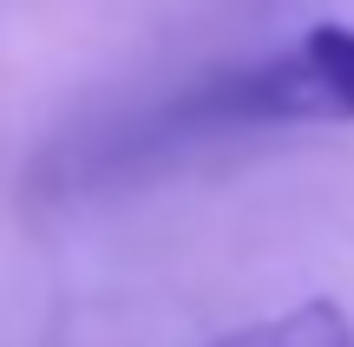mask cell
Listing matches in <instances>:
<instances>
[{"label":"cell","mask_w":354,"mask_h":347,"mask_svg":"<svg viewBox=\"0 0 354 347\" xmlns=\"http://www.w3.org/2000/svg\"><path fill=\"white\" fill-rule=\"evenodd\" d=\"M203 347H354V321L335 301H302V308L263 315L250 328H230V335H216Z\"/></svg>","instance_id":"2"},{"label":"cell","mask_w":354,"mask_h":347,"mask_svg":"<svg viewBox=\"0 0 354 347\" xmlns=\"http://www.w3.org/2000/svg\"><path fill=\"white\" fill-rule=\"evenodd\" d=\"M282 125H354V26L322 20L302 39L263 52L243 66L190 79L184 92L158 99L145 118L99 144V170H138L158 157L197 151L243 131H282Z\"/></svg>","instance_id":"1"}]
</instances>
